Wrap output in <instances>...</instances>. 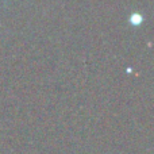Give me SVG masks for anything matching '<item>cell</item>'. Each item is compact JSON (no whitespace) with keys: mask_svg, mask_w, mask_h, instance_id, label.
Segmentation results:
<instances>
[{"mask_svg":"<svg viewBox=\"0 0 154 154\" xmlns=\"http://www.w3.org/2000/svg\"><path fill=\"white\" fill-rule=\"evenodd\" d=\"M131 19H135V20H131V23H134V24H138V23H141V20H142V16H141V15H138V14H135V15H133V16H131Z\"/></svg>","mask_w":154,"mask_h":154,"instance_id":"1","label":"cell"}]
</instances>
